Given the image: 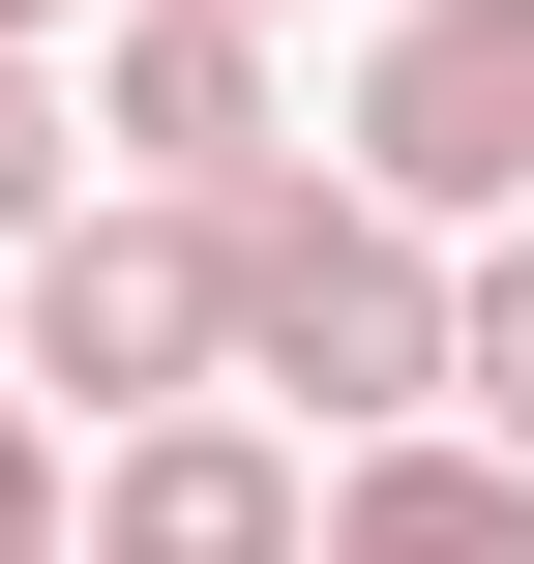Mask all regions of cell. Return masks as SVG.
<instances>
[{"label": "cell", "instance_id": "6", "mask_svg": "<svg viewBox=\"0 0 534 564\" xmlns=\"http://www.w3.org/2000/svg\"><path fill=\"white\" fill-rule=\"evenodd\" d=\"M327 564H534V446L505 416H357L327 446Z\"/></svg>", "mask_w": 534, "mask_h": 564}, {"label": "cell", "instance_id": "3", "mask_svg": "<svg viewBox=\"0 0 534 564\" xmlns=\"http://www.w3.org/2000/svg\"><path fill=\"white\" fill-rule=\"evenodd\" d=\"M59 564H327V476H297V416L178 387V416H89V476H59Z\"/></svg>", "mask_w": 534, "mask_h": 564}, {"label": "cell", "instance_id": "12", "mask_svg": "<svg viewBox=\"0 0 534 564\" xmlns=\"http://www.w3.org/2000/svg\"><path fill=\"white\" fill-rule=\"evenodd\" d=\"M268 30H297V0H268Z\"/></svg>", "mask_w": 534, "mask_h": 564}, {"label": "cell", "instance_id": "10", "mask_svg": "<svg viewBox=\"0 0 534 564\" xmlns=\"http://www.w3.org/2000/svg\"><path fill=\"white\" fill-rule=\"evenodd\" d=\"M0 564H59V506H0Z\"/></svg>", "mask_w": 534, "mask_h": 564}, {"label": "cell", "instance_id": "7", "mask_svg": "<svg viewBox=\"0 0 534 564\" xmlns=\"http://www.w3.org/2000/svg\"><path fill=\"white\" fill-rule=\"evenodd\" d=\"M446 416H505V446H534V208L446 238Z\"/></svg>", "mask_w": 534, "mask_h": 564}, {"label": "cell", "instance_id": "8", "mask_svg": "<svg viewBox=\"0 0 534 564\" xmlns=\"http://www.w3.org/2000/svg\"><path fill=\"white\" fill-rule=\"evenodd\" d=\"M30 208H89V89H59V30H0V238Z\"/></svg>", "mask_w": 534, "mask_h": 564}, {"label": "cell", "instance_id": "5", "mask_svg": "<svg viewBox=\"0 0 534 564\" xmlns=\"http://www.w3.org/2000/svg\"><path fill=\"white\" fill-rule=\"evenodd\" d=\"M89 149H119V178H178V208H238V178L297 149V119H268V0H119Z\"/></svg>", "mask_w": 534, "mask_h": 564}, {"label": "cell", "instance_id": "2", "mask_svg": "<svg viewBox=\"0 0 534 564\" xmlns=\"http://www.w3.org/2000/svg\"><path fill=\"white\" fill-rule=\"evenodd\" d=\"M0 357H30V416H178V387H238V268H208V208H178V178L30 208V238H0Z\"/></svg>", "mask_w": 534, "mask_h": 564}, {"label": "cell", "instance_id": "1", "mask_svg": "<svg viewBox=\"0 0 534 564\" xmlns=\"http://www.w3.org/2000/svg\"><path fill=\"white\" fill-rule=\"evenodd\" d=\"M208 268H238V387H297L327 446H357V416H446V208H386L357 149H327V178L268 149V178L208 208Z\"/></svg>", "mask_w": 534, "mask_h": 564}, {"label": "cell", "instance_id": "11", "mask_svg": "<svg viewBox=\"0 0 534 564\" xmlns=\"http://www.w3.org/2000/svg\"><path fill=\"white\" fill-rule=\"evenodd\" d=\"M0 30H59V0H0Z\"/></svg>", "mask_w": 534, "mask_h": 564}, {"label": "cell", "instance_id": "4", "mask_svg": "<svg viewBox=\"0 0 534 564\" xmlns=\"http://www.w3.org/2000/svg\"><path fill=\"white\" fill-rule=\"evenodd\" d=\"M327 149H357L386 208H446V238H476V208H534V0H386Z\"/></svg>", "mask_w": 534, "mask_h": 564}, {"label": "cell", "instance_id": "9", "mask_svg": "<svg viewBox=\"0 0 534 564\" xmlns=\"http://www.w3.org/2000/svg\"><path fill=\"white\" fill-rule=\"evenodd\" d=\"M0 506H59V416H30V357H0Z\"/></svg>", "mask_w": 534, "mask_h": 564}]
</instances>
